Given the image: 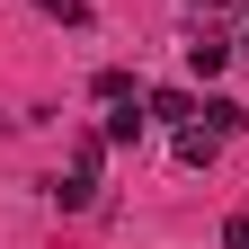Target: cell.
<instances>
[{"label":"cell","mask_w":249,"mask_h":249,"mask_svg":"<svg viewBox=\"0 0 249 249\" xmlns=\"http://www.w3.org/2000/svg\"><path fill=\"white\" fill-rule=\"evenodd\" d=\"M231 53H240V45H231V36H223V27H213V18H205V27H196V36H187V71H196V80H213V71H223V62H231Z\"/></svg>","instance_id":"1"},{"label":"cell","mask_w":249,"mask_h":249,"mask_svg":"<svg viewBox=\"0 0 249 249\" xmlns=\"http://www.w3.org/2000/svg\"><path fill=\"white\" fill-rule=\"evenodd\" d=\"M142 107H151V124H196V98H187V89H142Z\"/></svg>","instance_id":"2"},{"label":"cell","mask_w":249,"mask_h":249,"mask_svg":"<svg viewBox=\"0 0 249 249\" xmlns=\"http://www.w3.org/2000/svg\"><path fill=\"white\" fill-rule=\"evenodd\" d=\"M196 124H205V134H223V142H231L240 124H249V107H240V98H205V107H196Z\"/></svg>","instance_id":"3"},{"label":"cell","mask_w":249,"mask_h":249,"mask_svg":"<svg viewBox=\"0 0 249 249\" xmlns=\"http://www.w3.org/2000/svg\"><path fill=\"white\" fill-rule=\"evenodd\" d=\"M213 151H223V134H205V124H178V160H187V169H213Z\"/></svg>","instance_id":"4"},{"label":"cell","mask_w":249,"mask_h":249,"mask_svg":"<svg viewBox=\"0 0 249 249\" xmlns=\"http://www.w3.org/2000/svg\"><path fill=\"white\" fill-rule=\"evenodd\" d=\"M53 205H62V213H89V205H98V178H89V169L53 178Z\"/></svg>","instance_id":"5"},{"label":"cell","mask_w":249,"mask_h":249,"mask_svg":"<svg viewBox=\"0 0 249 249\" xmlns=\"http://www.w3.org/2000/svg\"><path fill=\"white\" fill-rule=\"evenodd\" d=\"M142 124H151V107H142V98L107 107V142H142Z\"/></svg>","instance_id":"6"},{"label":"cell","mask_w":249,"mask_h":249,"mask_svg":"<svg viewBox=\"0 0 249 249\" xmlns=\"http://www.w3.org/2000/svg\"><path fill=\"white\" fill-rule=\"evenodd\" d=\"M89 89H98V107H124V98H142V89H134V71H98Z\"/></svg>","instance_id":"7"},{"label":"cell","mask_w":249,"mask_h":249,"mask_svg":"<svg viewBox=\"0 0 249 249\" xmlns=\"http://www.w3.org/2000/svg\"><path fill=\"white\" fill-rule=\"evenodd\" d=\"M71 169L98 178V169H107V134H80V142H71Z\"/></svg>","instance_id":"8"},{"label":"cell","mask_w":249,"mask_h":249,"mask_svg":"<svg viewBox=\"0 0 249 249\" xmlns=\"http://www.w3.org/2000/svg\"><path fill=\"white\" fill-rule=\"evenodd\" d=\"M36 9H45L53 27H89V0H36Z\"/></svg>","instance_id":"9"},{"label":"cell","mask_w":249,"mask_h":249,"mask_svg":"<svg viewBox=\"0 0 249 249\" xmlns=\"http://www.w3.org/2000/svg\"><path fill=\"white\" fill-rule=\"evenodd\" d=\"M223 249H249V213H231V223H223Z\"/></svg>","instance_id":"10"},{"label":"cell","mask_w":249,"mask_h":249,"mask_svg":"<svg viewBox=\"0 0 249 249\" xmlns=\"http://www.w3.org/2000/svg\"><path fill=\"white\" fill-rule=\"evenodd\" d=\"M240 53H249V36H240Z\"/></svg>","instance_id":"11"}]
</instances>
